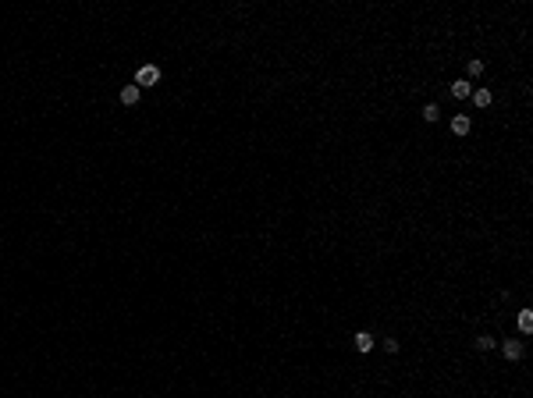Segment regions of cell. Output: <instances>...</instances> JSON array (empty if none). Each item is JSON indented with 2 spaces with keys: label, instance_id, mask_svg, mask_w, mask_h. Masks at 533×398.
Listing matches in <instances>:
<instances>
[{
  "label": "cell",
  "instance_id": "6",
  "mask_svg": "<svg viewBox=\"0 0 533 398\" xmlns=\"http://www.w3.org/2000/svg\"><path fill=\"white\" fill-rule=\"evenodd\" d=\"M519 331H522V334L533 331V309H522V313H519Z\"/></svg>",
  "mask_w": 533,
  "mask_h": 398
},
{
  "label": "cell",
  "instance_id": "7",
  "mask_svg": "<svg viewBox=\"0 0 533 398\" xmlns=\"http://www.w3.org/2000/svg\"><path fill=\"white\" fill-rule=\"evenodd\" d=\"M490 100H494V96H490L487 89H476V93H473V103H476L480 110H483V107H490Z\"/></svg>",
  "mask_w": 533,
  "mask_h": 398
},
{
  "label": "cell",
  "instance_id": "11",
  "mask_svg": "<svg viewBox=\"0 0 533 398\" xmlns=\"http://www.w3.org/2000/svg\"><path fill=\"white\" fill-rule=\"evenodd\" d=\"M480 71H483V61L473 57V61H469V75H480Z\"/></svg>",
  "mask_w": 533,
  "mask_h": 398
},
{
  "label": "cell",
  "instance_id": "5",
  "mask_svg": "<svg viewBox=\"0 0 533 398\" xmlns=\"http://www.w3.org/2000/svg\"><path fill=\"white\" fill-rule=\"evenodd\" d=\"M121 103H125V107L139 103V86H125V89H121Z\"/></svg>",
  "mask_w": 533,
  "mask_h": 398
},
{
  "label": "cell",
  "instance_id": "4",
  "mask_svg": "<svg viewBox=\"0 0 533 398\" xmlns=\"http://www.w3.org/2000/svg\"><path fill=\"white\" fill-rule=\"evenodd\" d=\"M452 132H455V135H466V132H469V117H466V114H455V117H452Z\"/></svg>",
  "mask_w": 533,
  "mask_h": 398
},
{
  "label": "cell",
  "instance_id": "12",
  "mask_svg": "<svg viewBox=\"0 0 533 398\" xmlns=\"http://www.w3.org/2000/svg\"><path fill=\"white\" fill-rule=\"evenodd\" d=\"M384 352H398V341H395V338H384Z\"/></svg>",
  "mask_w": 533,
  "mask_h": 398
},
{
  "label": "cell",
  "instance_id": "8",
  "mask_svg": "<svg viewBox=\"0 0 533 398\" xmlns=\"http://www.w3.org/2000/svg\"><path fill=\"white\" fill-rule=\"evenodd\" d=\"M452 96H455V100H466V96H473L469 82H455V86H452Z\"/></svg>",
  "mask_w": 533,
  "mask_h": 398
},
{
  "label": "cell",
  "instance_id": "1",
  "mask_svg": "<svg viewBox=\"0 0 533 398\" xmlns=\"http://www.w3.org/2000/svg\"><path fill=\"white\" fill-rule=\"evenodd\" d=\"M160 82V68L156 64H142L135 71V86H156Z\"/></svg>",
  "mask_w": 533,
  "mask_h": 398
},
{
  "label": "cell",
  "instance_id": "2",
  "mask_svg": "<svg viewBox=\"0 0 533 398\" xmlns=\"http://www.w3.org/2000/svg\"><path fill=\"white\" fill-rule=\"evenodd\" d=\"M501 352H505V359H519V355H522V345L508 338V341H501Z\"/></svg>",
  "mask_w": 533,
  "mask_h": 398
},
{
  "label": "cell",
  "instance_id": "10",
  "mask_svg": "<svg viewBox=\"0 0 533 398\" xmlns=\"http://www.w3.org/2000/svg\"><path fill=\"white\" fill-rule=\"evenodd\" d=\"M476 348H480V352H487V348H494V338H487V334H483V338H476Z\"/></svg>",
  "mask_w": 533,
  "mask_h": 398
},
{
  "label": "cell",
  "instance_id": "9",
  "mask_svg": "<svg viewBox=\"0 0 533 398\" xmlns=\"http://www.w3.org/2000/svg\"><path fill=\"white\" fill-rule=\"evenodd\" d=\"M423 117H427V121H437V117H441L437 103H427V107H423Z\"/></svg>",
  "mask_w": 533,
  "mask_h": 398
},
{
  "label": "cell",
  "instance_id": "3",
  "mask_svg": "<svg viewBox=\"0 0 533 398\" xmlns=\"http://www.w3.org/2000/svg\"><path fill=\"white\" fill-rule=\"evenodd\" d=\"M370 348H374L370 331H359V334H356V352H370Z\"/></svg>",
  "mask_w": 533,
  "mask_h": 398
}]
</instances>
